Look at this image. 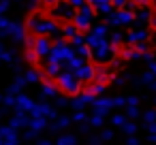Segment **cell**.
Wrapping results in <instances>:
<instances>
[{"label": "cell", "instance_id": "9", "mask_svg": "<svg viewBox=\"0 0 156 145\" xmlns=\"http://www.w3.org/2000/svg\"><path fill=\"white\" fill-rule=\"evenodd\" d=\"M147 2H154V0H147Z\"/></svg>", "mask_w": 156, "mask_h": 145}, {"label": "cell", "instance_id": "4", "mask_svg": "<svg viewBox=\"0 0 156 145\" xmlns=\"http://www.w3.org/2000/svg\"><path fill=\"white\" fill-rule=\"evenodd\" d=\"M98 19V13L94 11V7L90 5V2H86V5H81L79 9H77V13H75V24L86 32V30H90L92 28V24Z\"/></svg>", "mask_w": 156, "mask_h": 145}, {"label": "cell", "instance_id": "5", "mask_svg": "<svg viewBox=\"0 0 156 145\" xmlns=\"http://www.w3.org/2000/svg\"><path fill=\"white\" fill-rule=\"evenodd\" d=\"M154 5L147 2V0H139V5L135 9V19H141V22H147L152 24V17H154Z\"/></svg>", "mask_w": 156, "mask_h": 145}, {"label": "cell", "instance_id": "6", "mask_svg": "<svg viewBox=\"0 0 156 145\" xmlns=\"http://www.w3.org/2000/svg\"><path fill=\"white\" fill-rule=\"evenodd\" d=\"M62 26H64V34H66V41H69V39H73V36H77L79 32H83V30H81V28H79V26H77L75 22H69V24H62Z\"/></svg>", "mask_w": 156, "mask_h": 145}, {"label": "cell", "instance_id": "2", "mask_svg": "<svg viewBox=\"0 0 156 145\" xmlns=\"http://www.w3.org/2000/svg\"><path fill=\"white\" fill-rule=\"evenodd\" d=\"M75 13H77V7H73L69 0H56V2L49 7V15L60 22V24H69L75 19Z\"/></svg>", "mask_w": 156, "mask_h": 145}, {"label": "cell", "instance_id": "8", "mask_svg": "<svg viewBox=\"0 0 156 145\" xmlns=\"http://www.w3.org/2000/svg\"><path fill=\"white\" fill-rule=\"evenodd\" d=\"M152 5H154V11H156V0H154V2H152Z\"/></svg>", "mask_w": 156, "mask_h": 145}, {"label": "cell", "instance_id": "1", "mask_svg": "<svg viewBox=\"0 0 156 145\" xmlns=\"http://www.w3.org/2000/svg\"><path fill=\"white\" fill-rule=\"evenodd\" d=\"M58 24L60 22H56L47 11L39 9V11H34V13L28 15V19H26V32L32 34V36H47Z\"/></svg>", "mask_w": 156, "mask_h": 145}, {"label": "cell", "instance_id": "7", "mask_svg": "<svg viewBox=\"0 0 156 145\" xmlns=\"http://www.w3.org/2000/svg\"><path fill=\"white\" fill-rule=\"evenodd\" d=\"M111 2H113V7H115V9H122V5L126 2V0H111Z\"/></svg>", "mask_w": 156, "mask_h": 145}, {"label": "cell", "instance_id": "3", "mask_svg": "<svg viewBox=\"0 0 156 145\" xmlns=\"http://www.w3.org/2000/svg\"><path fill=\"white\" fill-rule=\"evenodd\" d=\"M56 85H58L64 94H69V96L79 94V92H81V88H83V83L79 81V77H77L75 73H71V71H62V73H60V77L56 79Z\"/></svg>", "mask_w": 156, "mask_h": 145}]
</instances>
